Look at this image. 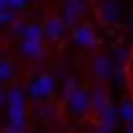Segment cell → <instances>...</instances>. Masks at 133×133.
<instances>
[{"label": "cell", "mask_w": 133, "mask_h": 133, "mask_svg": "<svg viewBox=\"0 0 133 133\" xmlns=\"http://www.w3.org/2000/svg\"><path fill=\"white\" fill-rule=\"evenodd\" d=\"M65 106H68L71 114H76V117H87V114H92V109H90V90H84L76 79H68L65 82Z\"/></svg>", "instance_id": "obj_1"}, {"label": "cell", "mask_w": 133, "mask_h": 133, "mask_svg": "<svg viewBox=\"0 0 133 133\" xmlns=\"http://www.w3.org/2000/svg\"><path fill=\"white\" fill-rule=\"evenodd\" d=\"M95 16L103 27H114L122 16V5L117 0H95Z\"/></svg>", "instance_id": "obj_2"}, {"label": "cell", "mask_w": 133, "mask_h": 133, "mask_svg": "<svg viewBox=\"0 0 133 133\" xmlns=\"http://www.w3.org/2000/svg\"><path fill=\"white\" fill-rule=\"evenodd\" d=\"M90 74H92L95 82H109L114 76V63H111V54H103V52H95L92 60H90Z\"/></svg>", "instance_id": "obj_3"}, {"label": "cell", "mask_w": 133, "mask_h": 133, "mask_svg": "<svg viewBox=\"0 0 133 133\" xmlns=\"http://www.w3.org/2000/svg\"><path fill=\"white\" fill-rule=\"evenodd\" d=\"M5 101H8V119H11L8 128L22 130L25 128V98H22V90H11Z\"/></svg>", "instance_id": "obj_4"}, {"label": "cell", "mask_w": 133, "mask_h": 133, "mask_svg": "<svg viewBox=\"0 0 133 133\" xmlns=\"http://www.w3.org/2000/svg\"><path fill=\"white\" fill-rule=\"evenodd\" d=\"M52 92H54V76L52 74L35 76V82L30 84V98L33 101H46V98H52Z\"/></svg>", "instance_id": "obj_5"}, {"label": "cell", "mask_w": 133, "mask_h": 133, "mask_svg": "<svg viewBox=\"0 0 133 133\" xmlns=\"http://www.w3.org/2000/svg\"><path fill=\"white\" fill-rule=\"evenodd\" d=\"M71 38H74V44L84 46V49H92V46H98V35H95L92 25H87V22H79V25H74V33H71Z\"/></svg>", "instance_id": "obj_6"}, {"label": "cell", "mask_w": 133, "mask_h": 133, "mask_svg": "<svg viewBox=\"0 0 133 133\" xmlns=\"http://www.w3.org/2000/svg\"><path fill=\"white\" fill-rule=\"evenodd\" d=\"M41 33H44L46 41H60V38L65 35V22H63V16H57V14L46 16L44 25H41Z\"/></svg>", "instance_id": "obj_7"}, {"label": "cell", "mask_w": 133, "mask_h": 133, "mask_svg": "<svg viewBox=\"0 0 133 133\" xmlns=\"http://www.w3.org/2000/svg\"><path fill=\"white\" fill-rule=\"evenodd\" d=\"M84 14H87V3H84V0H65V14H63L65 27L79 25Z\"/></svg>", "instance_id": "obj_8"}, {"label": "cell", "mask_w": 133, "mask_h": 133, "mask_svg": "<svg viewBox=\"0 0 133 133\" xmlns=\"http://www.w3.org/2000/svg\"><path fill=\"white\" fill-rule=\"evenodd\" d=\"M106 106H111V98H109V90L103 84H95L92 90H90V109H92V114L103 111Z\"/></svg>", "instance_id": "obj_9"}, {"label": "cell", "mask_w": 133, "mask_h": 133, "mask_svg": "<svg viewBox=\"0 0 133 133\" xmlns=\"http://www.w3.org/2000/svg\"><path fill=\"white\" fill-rule=\"evenodd\" d=\"M22 54L27 60H41L44 57V41H22Z\"/></svg>", "instance_id": "obj_10"}, {"label": "cell", "mask_w": 133, "mask_h": 133, "mask_svg": "<svg viewBox=\"0 0 133 133\" xmlns=\"http://www.w3.org/2000/svg\"><path fill=\"white\" fill-rule=\"evenodd\" d=\"M16 76V68L8 57H0V82H11Z\"/></svg>", "instance_id": "obj_11"}, {"label": "cell", "mask_w": 133, "mask_h": 133, "mask_svg": "<svg viewBox=\"0 0 133 133\" xmlns=\"http://www.w3.org/2000/svg\"><path fill=\"white\" fill-rule=\"evenodd\" d=\"M25 41H44V33H41V25H27L25 33H22Z\"/></svg>", "instance_id": "obj_12"}, {"label": "cell", "mask_w": 133, "mask_h": 133, "mask_svg": "<svg viewBox=\"0 0 133 133\" xmlns=\"http://www.w3.org/2000/svg\"><path fill=\"white\" fill-rule=\"evenodd\" d=\"M117 114H119V119H125L128 125H133V103L130 101H122V106L117 109Z\"/></svg>", "instance_id": "obj_13"}, {"label": "cell", "mask_w": 133, "mask_h": 133, "mask_svg": "<svg viewBox=\"0 0 133 133\" xmlns=\"http://www.w3.org/2000/svg\"><path fill=\"white\" fill-rule=\"evenodd\" d=\"M16 19H19L16 11H11V8H3V11H0V25H14Z\"/></svg>", "instance_id": "obj_14"}, {"label": "cell", "mask_w": 133, "mask_h": 133, "mask_svg": "<svg viewBox=\"0 0 133 133\" xmlns=\"http://www.w3.org/2000/svg\"><path fill=\"white\" fill-rule=\"evenodd\" d=\"M125 87H128V95H130V103H133V68H128V74H125Z\"/></svg>", "instance_id": "obj_15"}, {"label": "cell", "mask_w": 133, "mask_h": 133, "mask_svg": "<svg viewBox=\"0 0 133 133\" xmlns=\"http://www.w3.org/2000/svg\"><path fill=\"white\" fill-rule=\"evenodd\" d=\"M5 5H8L11 11H16V14H19V11L27 5V0H5Z\"/></svg>", "instance_id": "obj_16"}, {"label": "cell", "mask_w": 133, "mask_h": 133, "mask_svg": "<svg viewBox=\"0 0 133 133\" xmlns=\"http://www.w3.org/2000/svg\"><path fill=\"white\" fill-rule=\"evenodd\" d=\"M25 27H27V22H19V19H16L14 25H11V33H14V35H22V33H25Z\"/></svg>", "instance_id": "obj_17"}, {"label": "cell", "mask_w": 133, "mask_h": 133, "mask_svg": "<svg viewBox=\"0 0 133 133\" xmlns=\"http://www.w3.org/2000/svg\"><path fill=\"white\" fill-rule=\"evenodd\" d=\"M128 30L133 33V14H130V19H128Z\"/></svg>", "instance_id": "obj_18"}, {"label": "cell", "mask_w": 133, "mask_h": 133, "mask_svg": "<svg viewBox=\"0 0 133 133\" xmlns=\"http://www.w3.org/2000/svg\"><path fill=\"white\" fill-rule=\"evenodd\" d=\"M0 103H5V92H3V90H0Z\"/></svg>", "instance_id": "obj_19"}, {"label": "cell", "mask_w": 133, "mask_h": 133, "mask_svg": "<svg viewBox=\"0 0 133 133\" xmlns=\"http://www.w3.org/2000/svg\"><path fill=\"white\" fill-rule=\"evenodd\" d=\"M128 68H133V49H130V63H128Z\"/></svg>", "instance_id": "obj_20"}, {"label": "cell", "mask_w": 133, "mask_h": 133, "mask_svg": "<svg viewBox=\"0 0 133 133\" xmlns=\"http://www.w3.org/2000/svg\"><path fill=\"white\" fill-rule=\"evenodd\" d=\"M3 8H8V5H5V0H0V11H3Z\"/></svg>", "instance_id": "obj_21"}, {"label": "cell", "mask_w": 133, "mask_h": 133, "mask_svg": "<svg viewBox=\"0 0 133 133\" xmlns=\"http://www.w3.org/2000/svg\"><path fill=\"white\" fill-rule=\"evenodd\" d=\"M128 133H133V125H130V128H128Z\"/></svg>", "instance_id": "obj_22"}]
</instances>
